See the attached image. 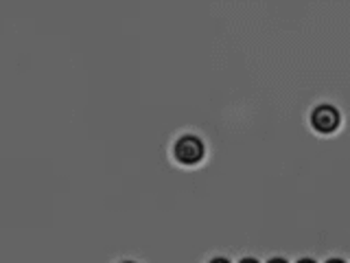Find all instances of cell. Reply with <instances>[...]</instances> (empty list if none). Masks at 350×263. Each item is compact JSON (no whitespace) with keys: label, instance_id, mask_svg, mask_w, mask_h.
I'll return each mask as SVG.
<instances>
[{"label":"cell","instance_id":"cell-1","mask_svg":"<svg viewBox=\"0 0 350 263\" xmlns=\"http://www.w3.org/2000/svg\"><path fill=\"white\" fill-rule=\"evenodd\" d=\"M175 158H178L182 164H197L206 153L204 147V140L195 134H184L175 140V147H173Z\"/></svg>","mask_w":350,"mask_h":263},{"label":"cell","instance_id":"cell-2","mask_svg":"<svg viewBox=\"0 0 350 263\" xmlns=\"http://www.w3.org/2000/svg\"><path fill=\"white\" fill-rule=\"evenodd\" d=\"M339 121H342V116H339V110L328 105V103H322L317 105L313 112H311V125L322 132V134H331V132L337 129Z\"/></svg>","mask_w":350,"mask_h":263},{"label":"cell","instance_id":"cell-3","mask_svg":"<svg viewBox=\"0 0 350 263\" xmlns=\"http://www.w3.org/2000/svg\"><path fill=\"white\" fill-rule=\"evenodd\" d=\"M208 263H230L228 259H224V257H215V259H211Z\"/></svg>","mask_w":350,"mask_h":263},{"label":"cell","instance_id":"cell-4","mask_svg":"<svg viewBox=\"0 0 350 263\" xmlns=\"http://www.w3.org/2000/svg\"><path fill=\"white\" fill-rule=\"evenodd\" d=\"M239 263H258V261L254 257H245V259H241Z\"/></svg>","mask_w":350,"mask_h":263},{"label":"cell","instance_id":"cell-5","mask_svg":"<svg viewBox=\"0 0 350 263\" xmlns=\"http://www.w3.org/2000/svg\"><path fill=\"white\" fill-rule=\"evenodd\" d=\"M267 263H287V261H284L282 257H273V259H269Z\"/></svg>","mask_w":350,"mask_h":263},{"label":"cell","instance_id":"cell-6","mask_svg":"<svg viewBox=\"0 0 350 263\" xmlns=\"http://www.w3.org/2000/svg\"><path fill=\"white\" fill-rule=\"evenodd\" d=\"M326 263H346L344 259H328Z\"/></svg>","mask_w":350,"mask_h":263},{"label":"cell","instance_id":"cell-7","mask_svg":"<svg viewBox=\"0 0 350 263\" xmlns=\"http://www.w3.org/2000/svg\"><path fill=\"white\" fill-rule=\"evenodd\" d=\"M298 263H315V261H313V259H309V257H304V259H300Z\"/></svg>","mask_w":350,"mask_h":263},{"label":"cell","instance_id":"cell-8","mask_svg":"<svg viewBox=\"0 0 350 263\" xmlns=\"http://www.w3.org/2000/svg\"><path fill=\"white\" fill-rule=\"evenodd\" d=\"M123 263H134V261H123Z\"/></svg>","mask_w":350,"mask_h":263}]
</instances>
